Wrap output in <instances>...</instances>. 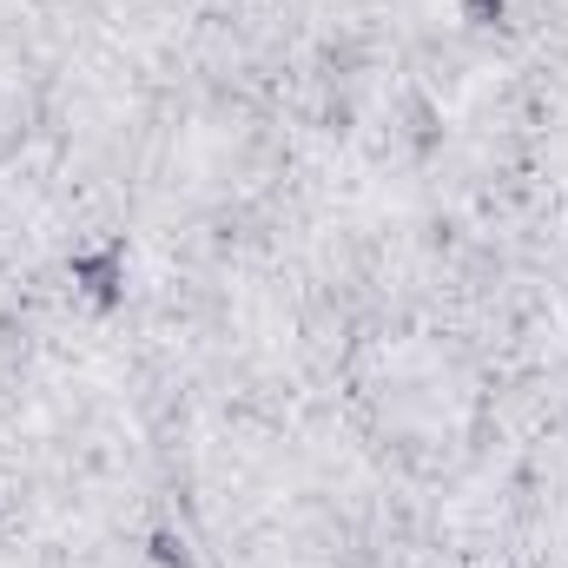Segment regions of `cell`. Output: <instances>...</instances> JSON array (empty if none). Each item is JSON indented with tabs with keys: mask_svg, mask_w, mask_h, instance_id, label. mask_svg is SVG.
Returning <instances> with one entry per match:
<instances>
[{
	"mask_svg": "<svg viewBox=\"0 0 568 568\" xmlns=\"http://www.w3.org/2000/svg\"><path fill=\"white\" fill-rule=\"evenodd\" d=\"M80 284H87V297L113 304V297H120V284H126V272H120V258H113V252H93V258H80Z\"/></svg>",
	"mask_w": 568,
	"mask_h": 568,
	"instance_id": "6da1fadb",
	"label": "cell"
},
{
	"mask_svg": "<svg viewBox=\"0 0 568 568\" xmlns=\"http://www.w3.org/2000/svg\"><path fill=\"white\" fill-rule=\"evenodd\" d=\"M503 7H509V0H463V20H469V27H496Z\"/></svg>",
	"mask_w": 568,
	"mask_h": 568,
	"instance_id": "7a4b0ae2",
	"label": "cell"
},
{
	"mask_svg": "<svg viewBox=\"0 0 568 568\" xmlns=\"http://www.w3.org/2000/svg\"><path fill=\"white\" fill-rule=\"evenodd\" d=\"M152 556L172 568V562H185V542H179V536H152Z\"/></svg>",
	"mask_w": 568,
	"mask_h": 568,
	"instance_id": "3957f363",
	"label": "cell"
}]
</instances>
